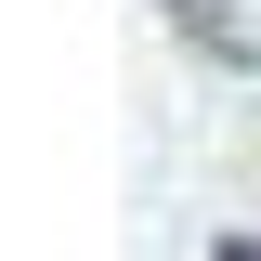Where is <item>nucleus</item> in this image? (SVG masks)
<instances>
[{
    "instance_id": "1",
    "label": "nucleus",
    "mask_w": 261,
    "mask_h": 261,
    "mask_svg": "<svg viewBox=\"0 0 261 261\" xmlns=\"http://www.w3.org/2000/svg\"><path fill=\"white\" fill-rule=\"evenodd\" d=\"M222 261H261V248H248V235H222Z\"/></svg>"
}]
</instances>
